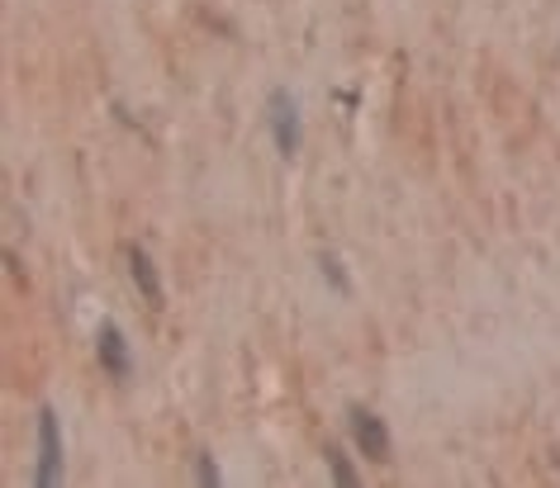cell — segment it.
<instances>
[{
    "instance_id": "1",
    "label": "cell",
    "mask_w": 560,
    "mask_h": 488,
    "mask_svg": "<svg viewBox=\"0 0 560 488\" xmlns=\"http://www.w3.org/2000/svg\"><path fill=\"white\" fill-rule=\"evenodd\" d=\"M34 484L38 488H58L62 484V422L58 413L38 408V469H34Z\"/></svg>"
},
{
    "instance_id": "2",
    "label": "cell",
    "mask_w": 560,
    "mask_h": 488,
    "mask_svg": "<svg viewBox=\"0 0 560 488\" xmlns=\"http://www.w3.org/2000/svg\"><path fill=\"white\" fill-rule=\"evenodd\" d=\"M266 123H271V138H276V152L285 162H295V152H300V105H295V95L290 91H271V100H266Z\"/></svg>"
},
{
    "instance_id": "3",
    "label": "cell",
    "mask_w": 560,
    "mask_h": 488,
    "mask_svg": "<svg viewBox=\"0 0 560 488\" xmlns=\"http://www.w3.org/2000/svg\"><path fill=\"white\" fill-rule=\"evenodd\" d=\"M347 427H352V441L361 445V455L375 460V465H389V427L381 422V413H371L366 403H352L347 408Z\"/></svg>"
},
{
    "instance_id": "4",
    "label": "cell",
    "mask_w": 560,
    "mask_h": 488,
    "mask_svg": "<svg viewBox=\"0 0 560 488\" xmlns=\"http://www.w3.org/2000/svg\"><path fill=\"white\" fill-rule=\"evenodd\" d=\"M95 356H101L109 380L124 384L133 374V352H129V337L119 332V323H101V332H95Z\"/></svg>"
},
{
    "instance_id": "5",
    "label": "cell",
    "mask_w": 560,
    "mask_h": 488,
    "mask_svg": "<svg viewBox=\"0 0 560 488\" xmlns=\"http://www.w3.org/2000/svg\"><path fill=\"white\" fill-rule=\"evenodd\" d=\"M124 261H129V275H133L138 295L148 299V309H162L166 295H162V281H158V266H152V257L138 242H129V247H124Z\"/></svg>"
},
{
    "instance_id": "6",
    "label": "cell",
    "mask_w": 560,
    "mask_h": 488,
    "mask_svg": "<svg viewBox=\"0 0 560 488\" xmlns=\"http://www.w3.org/2000/svg\"><path fill=\"white\" fill-rule=\"evenodd\" d=\"M328 474H332V484L338 488H357L361 484V474L352 469V460H347V451H338V445H328Z\"/></svg>"
},
{
    "instance_id": "7",
    "label": "cell",
    "mask_w": 560,
    "mask_h": 488,
    "mask_svg": "<svg viewBox=\"0 0 560 488\" xmlns=\"http://www.w3.org/2000/svg\"><path fill=\"white\" fill-rule=\"evenodd\" d=\"M318 271H324V281H328L332 289H338V295H342V299H347V295H352V281H347L342 261H338V257H332V252H318Z\"/></svg>"
},
{
    "instance_id": "8",
    "label": "cell",
    "mask_w": 560,
    "mask_h": 488,
    "mask_svg": "<svg viewBox=\"0 0 560 488\" xmlns=\"http://www.w3.org/2000/svg\"><path fill=\"white\" fill-rule=\"evenodd\" d=\"M195 479H200L205 488H219V484H223V474H219V460L209 455V451H195Z\"/></svg>"
}]
</instances>
